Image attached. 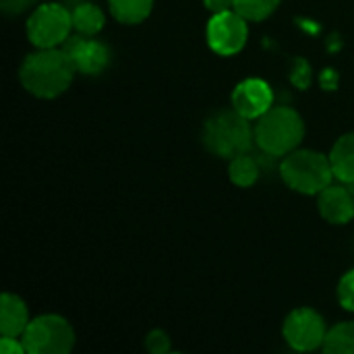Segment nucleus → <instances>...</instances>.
Masks as SVG:
<instances>
[{"label": "nucleus", "mask_w": 354, "mask_h": 354, "mask_svg": "<svg viewBox=\"0 0 354 354\" xmlns=\"http://www.w3.org/2000/svg\"><path fill=\"white\" fill-rule=\"evenodd\" d=\"M75 73L77 68L64 48H39L23 60L19 79L31 95L52 100L71 87Z\"/></svg>", "instance_id": "f257e3e1"}, {"label": "nucleus", "mask_w": 354, "mask_h": 354, "mask_svg": "<svg viewBox=\"0 0 354 354\" xmlns=\"http://www.w3.org/2000/svg\"><path fill=\"white\" fill-rule=\"evenodd\" d=\"M255 143L268 156H288L305 137L301 114L288 106H272L255 124Z\"/></svg>", "instance_id": "f03ea898"}, {"label": "nucleus", "mask_w": 354, "mask_h": 354, "mask_svg": "<svg viewBox=\"0 0 354 354\" xmlns=\"http://www.w3.org/2000/svg\"><path fill=\"white\" fill-rule=\"evenodd\" d=\"M255 141V131L247 116L239 110H218L212 114L203 127L205 147L220 158L232 160L241 153H247Z\"/></svg>", "instance_id": "7ed1b4c3"}, {"label": "nucleus", "mask_w": 354, "mask_h": 354, "mask_svg": "<svg viewBox=\"0 0 354 354\" xmlns=\"http://www.w3.org/2000/svg\"><path fill=\"white\" fill-rule=\"evenodd\" d=\"M280 174L292 191L303 195H319L332 185L334 168L330 156L297 147L282 160Z\"/></svg>", "instance_id": "20e7f679"}, {"label": "nucleus", "mask_w": 354, "mask_h": 354, "mask_svg": "<svg viewBox=\"0 0 354 354\" xmlns=\"http://www.w3.org/2000/svg\"><path fill=\"white\" fill-rule=\"evenodd\" d=\"M21 340L29 354H66L75 346V332L64 317L46 313L29 322Z\"/></svg>", "instance_id": "39448f33"}, {"label": "nucleus", "mask_w": 354, "mask_h": 354, "mask_svg": "<svg viewBox=\"0 0 354 354\" xmlns=\"http://www.w3.org/2000/svg\"><path fill=\"white\" fill-rule=\"evenodd\" d=\"M73 31V12L62 4H39L27 19V37L37 48H58Z\"/></svg>", "instance_id": "423d86ee"}, {"label": "nucleus", "mask_w": 354, "mask_h": 354, "mask_svg": "<svg viewBox=\"0 0 354 354\" xmlns=\"http://www.w3.org/2000/svg\"><path fill=\"white\" fill-rule=\"evenodd\" d=\"M284 340L288 342V346L292 351L299 353H311L319 346H324L326 336H328V328L324 317L309 307H301L295 309L282 328Z\"/></svg>", "instance_id": "0eeeda50"}, {"label": "nucleus", "mask_w": 354, "mask_h": 354, "mask_svg": "<svg viewBox=\"0 0 354 354\" xmlns=\"http://www.w3.org/2000/svg\"><path fill=\"white\" fill-rule=\"evenodd\" d=\"M247 19L241 17L236 10H226V12H216L212 15L205 37L209 48L220 54V56H234L239 54L249 37V27Z\"/></svg>", "instance_id": "6e6552de"}, {"label": "nucleus", "mask_w": 354, "mask_h": 354, "mask_svg": "<svg viewBox=\"0 0 354 354\" xmlns=\"http://www.w3.org/2000/svg\"><path fill=\"white\" fill-rule=\"evenodd\" d=\"M64 52L71 56L77 73L83 75H100L108 68L110 64V50L104 41L93 39V35H71L64 44H62Z\"/></svg>", "instance_id": "1a4fd4ad"}, {"label": "nucleus", "mask_w": 354, "mask_h": 354, "mask_svg": "<svg viewBox=\"0 0 354 354\" xmlns=\"http://www.w3.org/2000/svg\"><path fill=\"white\" fill-rule=\"evenodd\" d=\"M274 106V91L272 87L257 77L241 81L232 89V108L239 110L249 120H257Z\"/></svg>", "instance_id": "9d476101"}, {"label": "nucleus", "mask_w": 354, "mask_h": 354, "mask_svg": "<svg viewBox=\"0 0 354 354\" xmlns=\"http://www.w3.org/2000/svg\"><path fill=\"white\" fill-rule=\"evenodd\" d=\"M319 212L326 222L344 226L354 218V195L342 185H330L319 193Z\"/></svg>", "instance_id": "9b49d317"}, {"label": "nucleus", "mask_w": 354, "mask_h": 354, "mask_svg": "<svg viewBox=\"0 0 354 354\" xmlns=\"http://www.w3.org/2000/svg\"><path fill=\"white\" fill-rule=\"evenodd\" d=\"M29 322L27 305L17 295L4 292L0 299V334L21 338Z\"/></svg>", "instance_id": "f8f14e48"}, {"label": "nucleus", "mask_w": 354, "mask_h": 354, "mask_svg": "<svg viewBox=\"0 0 354 354\" xmlns=\"http://www.w3.org/2000/svg\"><path fill=\"white\" fill-rule=\"evenodd\" d=\"M330 162L338 180H342L344 185H354V131L342 135L334 143Z\"/></svg>", "instance_id": "ddd939ff"}, {"label": "nucleus", "mask_w": 354, "mask_h": 354, "mask_svg": "<svg viewBox=\"0 0 354 354\" xmlns=\"http://www.w3.org/2000/svg\"><path fill=\"white\" fill-rule=\"evenodd\" d=\"M112 17L122 25H137L145 21L153 8V0H108Z\"/></svg>", "instance_id": "4468645a"}, {"label": "nucleus", "mask_w": 354, "mask_h": 354, "mask_svg": "<svg viewBox=\"0 0 354 354\" xmlns=\"http://www.w3.org/2000/svg\"><path fill=\"white\" fill-rule=\"evenodd\" d=\"M104 12L97 4L81 2L73 10V29L81 35H95L104 29Z\"/></svg>", "instance_id": "2eb2a0df"}, {"label": "nucleus", "mask_w": 354, "mask_h": 354, "mask_svg": "<svg viewBox=\"0 0 354 354\" xmlns=\"http://www.w3.org/2000/svg\"><path fill=\"white\" fill-rule=\"evenodd\" d=\"M228 176H230V180L236 187L247 189V187H253L257 183V178H259V166H257L255 158H251L249 151H247V153H241V156H236V158L230 160Z\"/></svg>", "instance_id": "dca6fc26"}, {"label": "nucleus", "mask_w": 354, "mask_h": 354, "mask_svg": "<svg viewBox=\"0 0 354 354\" xmlns=\"http://www.w3.org/2000/svg\"><path fill=\"white\" fill-rule=\"evenodd\" d=\"M322 348L328 354H354V322H344L328 330Z\"/></svg>", "instance_id": "f3484780"}, {"label": "nucleus", "mask_w": 354, "mask_h": 354, "mask_svg": "<svg viewBox=\"0 0 354 354\" xmlns=\"http://www.w3.org/2000/svg\"><path fill=\"white\" fill-rule=\"evenodd\" d=\"M280 0H234V10L247 21H263L276 8Z\"/></svg>", "instance_id": "a211bd4d"}, {"label": "nucleus", "mask_w": 354, "mask_h": 354, "mask_svg": "<svg viewBox=\"0 0 354 354\" xmlns=\"http://www.w3.org/2000/svg\"><path fill=\"white\" fill-rule=\"evenodd\" d=\"M338 301L346 311L354 313V270L346 272L338 284Z\"/></svg>", "instance_id": "6ab92c4d"}, {"label": "nucleus", "mask_w": 354, "mask_h": 354, "mask_svg": "<svg viewBox=\"0 0 354 354\" xmlns=\"http://www.w3.org/2000/svg\"><path fill=\"white\" fill-rule=\"evenodd\" d=\"M145 348L153 354L170 353V336L162 330H153L145 338Z\"/></svg>", "instance_id": "aec40b11"}, {"label": "nucleus", "mask_w": 354, "mask_h": 354, "mask_svg": "<svg viewBox=\"0 0 354 354\" xmlns=\"http://www.w3.org/2000/svg\"><path fill=\"white\" fill-rule=\"evenodd\" d=\"M290 77H292L295 85H299V87H303V89H305V87L309 85V81H311V75H309V64H307L303 58L295 60V68H292Z\"/></svg>", "instance_id": "412c9836"}, {"label": "nucleus", "mask_w": 354, "mask_h": 354, "mask_svg": "<svg viewBox=\"0 0 354 354\" xmlns=\"http://www.w3.org/2000/svg\"><path fill=\"white\" fill-rule=\"evenodd\" d=\"M37 0H0V8L6 15H21L25 10H29Z\"/></svg>", "instance_id": "4be33fe9"}, {"label": "nucleus", "mask_w": 354, "mask_h": 354, "mask_svg": "<svg viewBox=\"0 0 354 354\" xmlns=\"http://www.w3.org/2000/svg\"><path fill=\"white\" fill-rule=\"evenodd\" d=\"M0 353L2 354H25V346L21 338L15 336H2L0 338Z\"/></svg>", "instance_id": "5701e85b"}, {"label": "nucleus", "mask_w": 354, "mask_h": 354, "mask_svg": "<svg viewBox=\"0 0 354 354\" xmlns=\"http://www.w3.org/2000/svg\"><path fill=\"white\" fill-rule=\"evenodd\" d=\"M207 10L212 15L216 12H226V10H234V0H203Z\"/></svg>", "instance_id": "b1692460"}]
</instances>
